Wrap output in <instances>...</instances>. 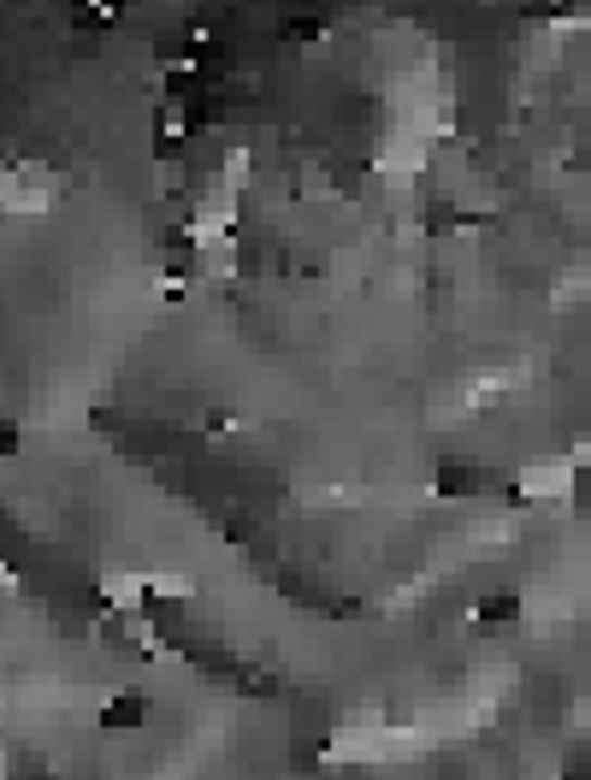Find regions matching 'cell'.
I'll return each instance as SVG.
<instances>
[{
  "label": "cell",
  "instance_id": "1",
  "mask_svg": "<svg viewBox=\"0 0 591 780\" xmlns=\"http://www.w3.org/2000/svg\"><path fill=\"white\" fill-rule=\"evenodd\" d=\"M142 721H148V697H142V692L106 697V709H101V728H106V733H137Z\"/></svg>",
  "mask_w": 591,
  "mask_h": 780
},
{
  "label": "cell",
  "instance_id": "2",
  "mask_svg": "<svg viewBox=\"0 0 591 780\" xmlns=\"http://www.w3.org/2000/svg\"><path fill=\"white\" fill-rule=\"evenodd\" d=\"M479 621H491V627H503V621H515V615H520V597H515V591H491V597H479Z\"/></svg>",
  "mask_w": 591,
  "mask_h": 780
},
{
  "label": "cell",
  "instance_id": "3",
  "mask_svg": "<svg viewBox=\"0 0 591 780\" xmlns=\"http://www.w3.org/2000/svg\"><path fill=\"white\" fill-rule=\"evenodd\" d=\"M438 486H443V491H474V486H479V474H474V467H443Z\"/></svg>",
  "mask_w": 591,
  "mask_h": 780
}]
</instances>
